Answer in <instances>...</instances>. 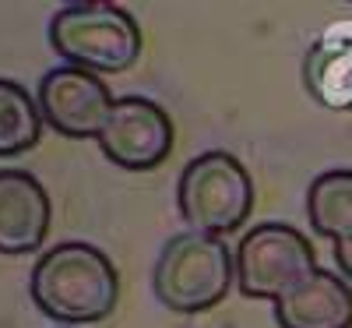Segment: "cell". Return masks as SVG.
<instances>
[{"instance_id":"1","label":"cell","mask_w":352,"mask_h":328,"mask_svg":"<svg viewBox=\"0 0 352 328\" xmlns=\"http://www.w3.org/2000/svg\"><path fill=\"white\" fill-rule=\"evenodd\" d=\"M32 304L56 325L106 321L120 296V276L106 251L85 240L46 247L28 276Z\"/></svg>"},{"instance_id":"2","label":"cell","mask_w":352,"mask_h":328,"mask_svg":"<svg viewBox=\"0 0 352 328\" xmlns=\"http://www.w3.org/2000/svg\"><path fill=\"white\" fill-rule=\"evenodd\" d=\"M236 283V251L222 236L184 229L166 240L152 268L155 300L176 314H201L222 304Z\"/></svg>"},{"instance_id":"3","label":"cell","mask_w":352,"mask_h":328,"mask_svg":"<svg viewBox=\"0 0 352 328\" xmlns=\"http://www.w3.org/2000/svg\"><path fill=\"white\" fill-rule=\"evenodd\" d=\"M50 46L71 68L92 74H124L138 64L144 36L141 21L106 0L67 4L50 18Z\"/></svg>"},{"instance_id":"4","label":"cell","mask_w":352,"mask_h":328,"mask_svg":"<svg viewBox=\"0 0 352 328\" xmlns=\"http://www.w3.org/2000/svg\"><path fill=\"white\" fill-rule=\"evenodd\" d=\"M176 208H180L187 229L226 236L250 219L254 181L236 156L212 148L184 166L180 181H176Z\"/></svg>"},{"instance_id":"5","label":"cell","mask_w":352,"mask_h":328,"mask_svg":"<svg viewBox=\"0 0 352 328\" xmlns=\"http://www.w3.org/2000/svg\"><path fill=\"white\" fill-rule=\"evenodd\" d=\"M317 272V251L289 223H261L236 244V289L247 300H282Z\"/></svg>"},{"instance_id":"6","label":"cell","mask_w":352,"mask_h":328,"mask_svg":"<svg viewBox=\"0 0 352 328\" xmlns=\"http://www.w3.org/2000/svg\"><path fill=\"white\" fill-rule=\"evenodd\" d=\"M36 103H39V113H43V124H50L64 138L81 141V138H99L102 134L116 99L99 74L60 64V68H53L39 78Z\"/></svg>"},{"instance_id":"7","label":"cell","mask_w":352,"mask_h":328,"mask_svg":"<svg viewBox=\"0 0 352 328\" xmlns=\"http://www.w3.org/2000/svg\"><path fill=\"white\" fill-rule=\"evenodd\" d=\"M102 156L131 173L155 170L169 159L173 152V121L169 113L144 99V96H120L113 103V113L96 138Z\"/></svg>"},{"instance_id":"8","label":"cell","mask_w":352,"mask_h":328,"mask_svg":"<svg viewBox=\"0 0 352 328\" xmlns=\"http://www.w3.org/2000/svg\"><path fill=\"white\" fill-rule=\"evenodd\" d=\"M53 201L28 170H0V254L18 258L43 247Z\"/></svg>"},{"instance_id":"9","label":"cell","mask_w":352,"mask_h":328,"mask_svg":"<svg viewBox=\"0 0 352 328\" xmlns=\"http://www.w3.org/2000/svg\"><path fill=\"white\" fill-rule=\"evenodd\" d=\"M278 328H352V286L328 268H317L275 304Z\"/></svg>"},{"instance_id":"10","label":"cell","mask_w":352,"mask_h":328,"mask_svg":"<svg viewBox=\"0 0 352 328\" xmlns=\"http://www.w3.org/2000/svg\"><path fill=\"white\" fill-rule=\"evenodd\" d=\"M303 78L317 103L328 110H352V32L328 28L303 61Z\"/></svg>"},{"instance_id":"11","label":"cell","mask_w":352,"mask_h":328,"mask_svg":"<svg viewBox=\"0 0 352 328\" xmlns=\"http://www.w3.org/2000/svg\"><path fill=\"white\" fill-rule=\"evenodd\" d=\"M310 229L328 240L352 236V170H324L310 181L307 191Z\"/></svg>"},{"instance_id":"12","label":"cell","mask_w":352,"mask_h":328,"mask_svg":"<svg viewBox=\"0 0 352 328\" xmlns=\"http://www.w3.org/2000/svg\"><path fill=\"white\" fill-rule=\"evenodd\" d=\"M43 134V113L36 96H28V88L0 78V159H14L28 148L39 145Z\"/></svg>"},{"instance_id":"13","label":"cell","mask_w":352,"mask_h":328,"mask_svg":"<svg viewBox=\"0 0 352 328\" xmlns=\"http://www.w3.org/2000/svg\"><path fill=\"white\" fill-rule=\"evenodd\" d=\"M335 261H338L342 279L352 283V236H349V240H338V244H335Z\"/></svg>"}]
</instances>
